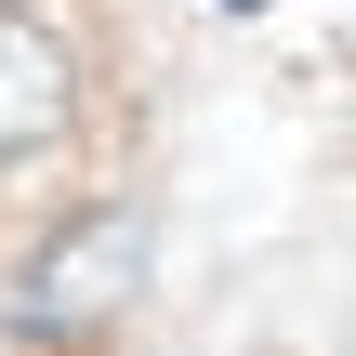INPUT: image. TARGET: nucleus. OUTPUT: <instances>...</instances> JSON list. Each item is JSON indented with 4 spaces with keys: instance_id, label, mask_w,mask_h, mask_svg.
I'll return each instance as SVG.
<instances>
[{
    "instance_id": "f257e3e1",
    "label": "nucleus",
    "mask_w": 356,
    "mask_h": 356,
    "mask_svg": "<svg viewBox=\"0 0 356 356\" xmlns=\"http://www.w3.org/2000/svg\"><path fill=\"white\" fill-rule=\"evenodd\" d=\"M132 277H145V225H132V211H79L66 251H40V277L13 291V317H26V330H92Z\"/></svg>"
},
{
    "instance_id": "f03ea898",
    "label": "nucleus",
    "mask_w": 356,
    "mask_h": 356,
    "mask_svg": "<svg viewBox=\"0 0 356 356\" xmlns=\"http://www.w3.org/2000/svg\"><path fill=\"white\" fill-rule=\"evenodd\" d=\"M66 106H79L66 40H53V26H26V13H0V172H13V159H40V145L66 132Z\"/></svg>"
}]
</instances>
